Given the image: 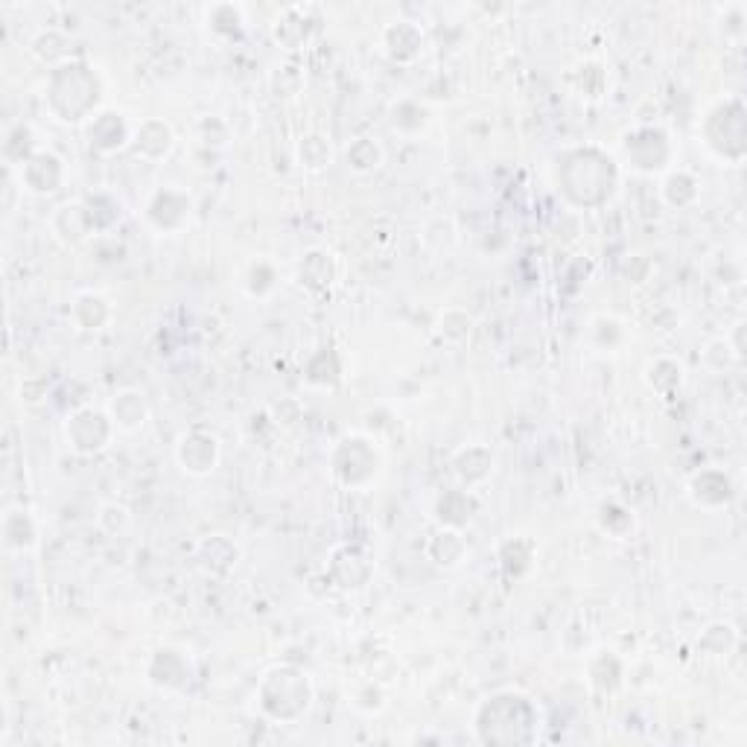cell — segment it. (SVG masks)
Here are the masks:
<instances>
[{
    "label": "cell",
    "instance_id": "cell-1",
    "mask_svg": "<svg viewBox=\"0 0 747 747\" xmlns=\"http://www.w3.org/2000/svg\"><path fill=\"white\" fill-rule=\"evenodd\" d=\"M50 108L59 120L79 123L88 117V111L100 103V82L97 73L79 62L62 65L50 76V91H47Z\"/></svg>",
    "mask_w": 747,
    "mask_h": 747
},
{
    "label": "cell",
    "instance_id": "cell-2",
    "mask_svg": "<svg viewBox=\"0 0 747 747\" xmlns=\"http://www.w3.org/2000/svg\"><path fill=\"white\" fill-rule=\"evenodd\" d=\"M537 724V712L523 695H494L488 704L479 710L476 727L485 742H499V745H520L532 742V730Z\"/></svg>",
    "mask_w": 747,
    "mask_h": 747
},
{
    "label": "cell",
    "instance_id": "cell-3",
    "mask_svg": "<svg viewBox=\"0 0 747 747\" xmlns=\"http://www.w3.org/2000/svg\"><path fill=\"white\" fill-rule=\"evenodd\" d=\"M313 701V689L307 675L298 669H272L260 683V704L278 721H295L301 718Z\"/></svg>",
    "mask_w": 747,
    "mask_h": 747
},
{
    "label": "cell",
    "instance_id": "cell-4",
    "mask_svg": "<svg viewBox=\"0 0 747 747\" xmlns=\"http://www.w3.org/2000/svg\"><path fill=\"white\" fill-rule=\"evenodd\" d=\"M593 184V193L599 202L610 199L613 187H616V167L610 161V155H602L599 149H578L567 155L564 167H561V187L570 196V202L578 196L581 184Z\"/></svg>",
    "mask_w": 747,
    "mask_h": 747
},
{
    "label": "cell",
    "instance_id": "cell-5",
    "mask_svg": "<svg viewBox=\"0 0 747 747\" xmlns=\"http://www.w3.org/2000/svg\"><path fill=\"white\" fill-rule=\"evenodd\" d=\"M377 470H380V456L365 438L351 435L339 441V447L333 450V473L351 488L368 485L377 476Z\"/></svg>",
    "mask_w": 747,
    "mask_h": 747
},
{
    "label": "cell",
    "instance_id": "cell-6",
    "mask_svg": "<svg viewBox=\"0 0 747 747\" xmlns=\"http://www.w3.org/2000/svg\"><path fill=\"white\" fill-rule=\"evenodd\" d=\"M111 427H114V421L108 418L106 412L85 406V409L73 412L68 418L65 432H68V444L76 453L91 456V453H100L106 447L108 438H111Z\"/></svg>",
    "mask_w": 747,
    "mask_h": 747
},
{
    "label": "cell",
    "instance_id": "cell-7",
    "mask_svg": "<svg viewBox=\"0 0 747 747\" xmlns=\"http://www.w3.org/2000/svg\"><path fill=\"white\" fill-rule=\"evenodd\" d=\"M704 135H707V143L712 149L721 143V138L727 135L730 141V161H739L742 152H745V108L739 100H727L721 106H715L710 117H707V126H704Z\"/></svg>",
    "mask_w": 747,
    "mask_h": 747
},
{
    "label": "cell",
    "instance_id": "cell-8",
    "mask_svg": "<svg viewBox=\"0 0 747 747\" xmlns=\"http://www.w3.org/2000/svg\"><path fill=\"white\" fill-rule=\"evenodd\" d=\"M178 464L181 470L193 473V476H202V473H211L214 470L216 459H219V444H216L214 435H205V432H187L181 441H178Z\"/></svg>",
    "mask_w": 747,
    "mask_h": 747
},
{
    "label": "cell",
    "instance_id": "cell-9",
    "mask_svg": "<svg viewBox=\"0 0 747 747\" xmlns=\"http://www.w3.org/2000/svg\"><path fill=\"white\" fill-rule=\"evenodd\" d=\"M645 149V155H640L631 167L642 170V173H654L669 161V141L660 129H640L634 135L625 138V155H637Z\"/></svg>",
    "mask_w": 747,
    "mask_h": 747
},
{
    "label": "cell",
    "instance_id": "cell-10",
    "mask_svg": "<svg viewBox=\"0 0 747 747\" xmlns=\"http://www.w3.org/2000/svg\"><path fill=\"white\" fill-rule=\"evenodd\" d=\"M146 216H149V222H152L155 228H161V231H176V228H181V225L187 222V216H190V199H187L184 193H178V190H161V193H155V199L149 202Z\"/></svg>",
    "mask_w": 747,
    "mask_h": 747
},
{
    "label": "cell",
    "instance_id": "cell-11",
    "mask_svg": "<svg viewBox=\"0 0 747 747\" xmlns=\"http://www.w3.org/2000/svg\"><path fill=\"white\" fill-rule=\"evenodd\" d=\"M21 178L33 193H53L62 184V161L53 152H36L24 161Z\"/></svg>",
    "mask_w": 747,
    "mask_h": 747
},
{
    "label": "cell",
    "instance_id": "cell-12",
    "mask_svg": "<svg viewBox=\"0 0 747 747\" xmlns=\"http://www.w3.org/2000/svg\"><path fill=\"white\" fill-rule=\"evenodd\" d=\"M50 228H53V234H56L62 243H68V246L82 243V240L94 231L91 216H88V208L79 205V202L56 208V214L50 219Z\"/></svg>",
    "mask_w": 747,
    "mask_h": 747
},
{
    "label": "cell",
    "instance_id": "cell-13",
    "mask_svg": "<svg viewBox=\"0 0 747 747\" xmlns=\"http://www.w3.org/2000/svg\"><path fill=\"white\" fill-rule=\"evenodd\" d=\"M386 50H389V56H392L394 62H415L418 59V53L424 50V33L412 24V21H397L392 24L389 30H386Z\"/></svg>",
    "mask_w": 747,
    "mask_h": 747
},
{
    "label": "cell",
    "instance_id": "cell-14",
    "mask_svg": "<svg viewBox=\"0 0 747 747\" xmlns=\"http://www.w3.org/2000/svg\"><path fill=\"white\" fill-rule=\"evenodd\" d=\"M689 497L701 508H718L730 502V479L721 470H704L689 482Z\"/></svg>",
    "mask_w": 747,
    "mask_h": 747
},
{
    "label": "cell",
    "instance_id": "cell-15",
    "mask_svg": "<svg viewBox=\"0 0 747 747\" xmlns=\"http://www.w3.org/2000/svg\"><path fill=\"white\" fill-rule=\"evenodd\" d=\"M88 138H91V146L100 149V152H114L120 149L123 143L129 141V126L120 114L114 111H106L100 117H94L91 129H88Z\"/></svg>",
    "mask_w": 747,
    "mask_h": 747
},
{
    "label": "cell",
    "instance_id": "cell-16",
    "mask_svg": "<svg viewBox=\"0 0 747 747\" xmlns=\"http://www.w3.org/2000/svg\"><path fill=\"white\" fill-rule=\"evenodd\" d=\"M336 278V263H333V254L330 251H307L301 266H298V281L301 286L313 289V292H321L327 286L333 284Z\"/></svg>",
    "mask_w": 747,
    "mask_h": 747
},
{
    "label": "cell",
    "instance_id": "cell-17",
    "mask_svg": "<svg viewBox=\"0 0 747 747\" xmlns=\"http://www.w3.org/2000/svg\"><path fill=\"white\" fill-rule=\"evenodd\" d=\"M453 467H456V476L462 479L464 485L473 488V485H479V482H485L491 476L494 456H491V450H485L479 444H470V447H464L462 453L456 456Z\"/></svg>",
    "mask_w": 747,
    "mask_h": 747
},
{
    "label": "cell",
    "instance_id": "cell-18",
    "mask_svg": "<svg viewBox=\"0 0 747 747\" xmlns=\"http://www.w3.org/2000/svg\"><path fill=\"white\" fill-rule=\"evenodd\" d=\"M111 421H114V427L126 429V432L141 429L146 424V400H143V394L135 392V389L114 394V400H111Z\"/></svg>",
    "mask_w": 747,
    "mask_h": 747
},
{
    "label": "cell",
    "instance_id": "cell-19",
    "mask_svg": "<svg viewBox=\"0 0 747 747\" xmlns=\"http://www.w3.org/2000/svg\"><path fill=\"white\" fill-rule=\"evenodd\" d=\"M473 511H476V499L467 491H447L438 499V520L447 529H462L464 523H470Z\"/></svg>",
    "mask_w": 747,
    "mask_h": 747
},
{
    "label": "cell",
    "instance_id": "cell-20",
    "mask_svg": "<svg viewBox=\"0 0 747 747\" xmlns=\"http://www.w3.org/2000/svg\"><path fill=\"white\" fill-rule=\"evenodd\" d=\"M3 543L9 549H18V552L30 549L36 543V526H33V520H30V514L24 508L6 511V517H3Z\"/></svg>",
    "mask_w": 747,
    "mask_h": 747
},
{
    "label": "cell",
    "instance_id": "cell-21",
    "mask_svg": "<svg viewBox=\"0 0 747 747\" xmlns=\"http://www.w3.org/2000/svg\"><path fill=\"white\" fill-rule=\"evenodd\" d=\"M330 570H333V578L339 581V587H345V590H359V587L368 584L374 567H371V561L362 555V549H354V564H345V558H342L339 552H333Z\"/></svg>",
    "mask_w": 747,
    "mask_h": 747
},
{
    "label": "cell",
    "instance_id": "cell-22",
    "mask_svg": "<svg viewBox=\"0 0 747 747\" xmlns=\"http://www.w3.org/2000/svg\"><path fill=\"white\" fill-rule=\"evenodd\" d=\"M429 558L438 564V567H456L462 561L464 555V537L459 534V529H441L429 540Z\"/></svg>",
    "mask_w": 747,
    "mask_h": 747
},
{
    "label": "cell",
    "instance_id": "cell-23",
    "mask_svg": "<svg viewBox=\"0 0 747 747\" xmlns=\"http://www.w3.org/2000/svg\"><path fill=\"white\" fill-rule=\"evenodd\" d=\"M135 146H138V152L146 155V158H161L173 146V132H170V126H164L158 120H149V123H143L141 132L135 135Z\"/></svg>",
    "mask_w": 747,
    "mask_h": 747
},
{
    "label": "cell",
    "instance_id": "cell-24",
    "mask_svg": "<svg viewBox=\"0 0 747 747\" xmlns=\"http://www.w3.org/2000/svg\"><path fill=\"white\" fill-rule=\"evenodd\" d=\"M108 316H111L108 301L106 298H100V295H94V292L79 295L76 304H73V319L79 321L85 330H100L108 321Z\"/></svg>",
    "mask_w": 747,
    "mask_h": 747
},
{
    "label": "cell",
    "instance_id": "cell-25",
    "mask_svg": "<svg viewBox=\"0 0 747 747\" xmlns=\"http://www.w3.org/2000/svg\"><path fill=\"white\" fill-rule=\"evenodd\" d=\"M202 555L208 558L205 564L216 572H222L219 564H225V570L237 564V546H234L231 540H225L222 534H216V537H211V540H205V543H202Z\"/></svg>",
    "mask_w": 747,
    "mask_h": 747
},
{
    "label": "cell",
    "instance_id": "cell-26",
    "mask_svg": "<svg viewBox=\"0 0 747 747\" xmlns=\"http://www.w3.org/2000/svg\"><path fill=\"white\" fill-rule=\"evenodd\" d=\"M348 161H351V167L359 170V173H371V170L380 167L383 149L374 141H368V138H359V141L351 143V149H348Z\"/></svg>",
    "mask_w": 747,
    "mask_h": 747
},
{
    "label": "cell",
    "instance_id": "cell-27",
    "mask_svg": "<svg viewBox=\"0 0 747 747\" xmlns=\"http://www.w3.org/2000/svg\"><path fill=\"white\" fill-rule=\"evenodd\" d=\"M470 327H473V319L462 313V310H447L441 313L438 319V333L447 339V342H462L470 336Z\"/></svg>",
    "mask_w": 747,
    "mask_h": 747
},
{
    "label": "cell",
    "instance_id": "cell-28",
    "mask_svg": "<svg viewBox=\"0 0 747 747\" xmlns=\"http://www.w3.org/2000/svg\"><path fill=\"white\" fill-rule=\"evenodd\" d=\"M645 374H648V386H651L654 392L660 389L663 380H669V386H672L675 392L680 389V383H683V368H680L677 362H672V359H657V362H651Z\"/></svg>",
    "mask_w": 747,
    "mask_h": 747
},
{
    "label": "cell",
    "instance_id": "cell-29",
    "mask_svg": "<svg viewBox=\"0 0 747 747\" xmlns=\"http://www.w3.org/2000/svg\"><path fill=\"white\" fill-rule=\"evenodd\" d=\"M301 164L304 167H310V170H321V167H327L330 164V146L324 138L319 135H313V138H304L301 143Z\"/></svg>",
    "mask_w": 747,
    "mask_h": 747
},
{
    "label": "cell",
    "instance_id": "cell-30",
    "mask_svg": "<svg viewBox=\"0 0 747 747\" xmlns=\"http://www.w3.org/2000/svg\"><path fill=\"white\" fill-rule=\"evenodd\" d=\"M692 184H698V181L689 176V173H672V176L666 178V184H663V196H666V202H669V205H675V208H683L680 193H683V187H692Z\"/></svg>",
    "mask_w": 747,
    "mask_h": 747
}]
</instances>
